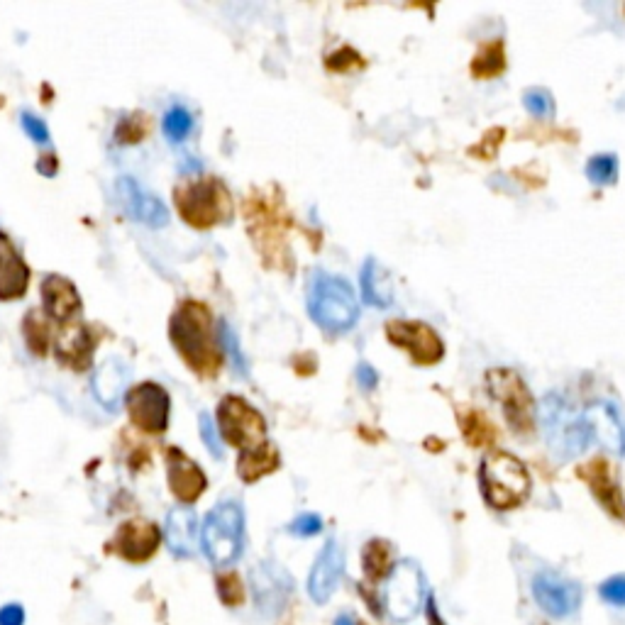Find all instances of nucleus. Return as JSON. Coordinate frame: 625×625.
Instances as JSON below:
<instances>
[{
	"label": "nucleus",
	"instance_id": "obj_1",
	"mask_svg": "<svg viewBox=\"0 0 625 625\" xmlns=\"http://www.w3.org/2000/svg\"><path fill=\"white\" fill-rule=\"evenodd\" d=\"M171 342L181 357L196 372L213 374L218 369V350H215V333L210 325V315L201 303H184L171 318Z\"/></svg>",
	"mask_w": 625,
	"mask_h": 625
},
{
	"label": "nucleus",
	"instance_id": "obj_2",
	"mask_svg": "<svg viewBox=\"0 0 625 625\" xmlns=\"http://www.w3.org/2000/svg\"><path fill=\"white\" fill-rule=\"evenodd\" d=\"M479 484L484 499L499 511L516 508L530 494V474L525 464L503 450L486 452L481 459Z\"/></svg>",
	"mask_w": 625,
	"mask_h": 625
},
{
	"label": "nucleus",
	"instance_id": "obj_3",
	"mask_svg": "<svg viewBox=\"0 0 625 625\" xmlns=\"http://www.w3.org/2000/svg\"><path fill=\"white\" fill-rule=\"evenodd\" d=\"M308 313L325 333H345L359 318V303L352 286L333 274H318L308 293Z\"/></svg>",
	"mask_w": 625,
	"mask_h": 625
},
{
	"label": "nucleus",
	"instance_id": "obj_4",
	"mask_svg": "<svg viewBox=\"0 0 625 625\" xmlns=\"http://www.w3.org/2000/svg\"><path fill=\"white\" fill-rule=\"evenodd\" d=\"M540 423L552 455L574 459L589 447L591 435L586 428L584 413H577L572 403L560 394H550L540 403Z\"/></svg>",
	"mask_w": 625,
	"mask_h": 625
},
{
	"label": "nucleus",
	"instance_id": "obj_5",
	"mask_svg": "<svg viewBox=\"0 0 625 625\" xmlns=\"http://www.w3.org/2000/svg\"><path fill=\"white\" fill-rule=\"evenodd\" d=\"M203 552L215 567H230L245 547V511L237 501H223L206 516L201 530Z\"/></svg>",
	"mask_w": 625,
	"mask_h": 625
},
{
	"label": "nucleus",
	"instance_id": "obj_6",
	"mask_svg": "<svg viewBox=\"0 0 625 625\" xmlns=\"http://www.w3.org/2000/svg\"><path fill=\"white\" fill-rule=\"evenodd\" d=\"M425 599L423 569L413 560H401L386 574L384 611L391 621H411Z\"/></svg>",
	"mask_w": 625,
	"mask_h": 625
},
{
	"label": "nucleus",
	"instance_id": "obj_7",
	"mask_svg": "<svg viewBox=\"0 0 625 625\" xmlns=\"http://www.w3.org/2000/svg\"><path fill=\"white\" fill-rule=\"evenodd\" d=\"M486 386L503 406V416L511 428L516 433H530L535 425V403L521 376L511 369H491L486 374Z\"/></svg>",
	"mask_w": 625,
	"mask_h": 625
},
{
	"label": "nucleus",
	"instance_id": "obj_8",
	"mask_svg": "<svg viewBox=\"0 0 625 625\" xmlns=\"http://www.w3.org/2000/svg\"><path fill=\"white\" fill-rule=\"evenodd\" d=\"M218 425L225 440L240 447L242 452L257 450L267 442V423H264L262 413L252 408L245 398H223L218 408Z\"/></svg>",
	"mask_w": 625,
	"mask_h": 625
},
{
	"label": "nucleus",
	"instance_id": "obj_9",
	"mask_svg": "<svg viewBox=\"0 0 625 625\" xmlns=\"http://www.w3.org/2000/svg\"><path fill=\"white\" fill-rule=\"evenodd\" d=\"M176 201H179L181 215L198 228H210V225L220 223V220L228 218L232 208L228 188L213 179L179 188Z\"/></svg>",
	"mask_w": 625,
	"mask_h": 625
},
{
	"label": "nucleus",
	"instance_id": "obj_10",
	"mask_svg": "<svg viewBox=\"0 0 625 625\" xmlns=\"http://www.w3.org/2000/svg\"><path fill=\"white\" fill-rule=\"evenodd\" d=\"M386 333L394 345L403 347L420 364H435L445 355V345L438 333L418 320H391L386 325Z\"/></svg>",
	"mask_w": 625,
	"mask_h": 625
},
{
	"label": "nucleus",
	"instance_id": "obj_11",
	"mask_svg": "<svg viewBox=\"0 0 625 625\" xmlns=\"http://www.w3.org/2000/svg\"><path fill=\"white\" fill-rule=\"evenodd\" d=\"M533 596L547 616L567 618L579 608L582 589H579V584L560 577V574L540 572L533 579Z\"/></svg>",
	"mask_w": 625,
	"mask_h": 625
},
{
	"label": "nucleus",
	"instance_id": "obj_12",
	"mask_svg": "<svg viewBox=\"0 0 625 625\" xmlns=\"http://www.w3.org/2000/svg\"><path fill=\"white\" fill-rule=\"evenodd\" d=\"M130 418L145 433H164L169 425V394L157 384H142L127 396Z\"/></svg>",
	"mask_w": 625,
	"mask_h": 625
},
{
	"label": "nucleus",
	"instance_id": "obj_13",
	"mask_svg": "<svg viewBox=\"0 0 625 625\" xmlns=\"http://www.w3.org/2000/svg\"><path fill=\"white\" fill-rule=\"evenodd\" d=\"M254 604L267 616H276L291 594V577L274 562H262L250 574Z\"/></svg>",
	"mask_w": 625,
	"mask_h": 625
},
{
	"label": "nucleus",
	"instance_id": "obj_14",
	"mask_svg": "<svg viewBox=\"0 0 625 625\" xmlns=\"http://www.w3.org/2000/svg\"><path fill=\"white\" fill-rule=\"evenodd\" d=\"M118 198L123 203L125 213L132 220H137V223H145L149 228H164L169 223L167 206L154 193H149L145 186L130 179V176H123L118 181Z\"/></svg>",
	"mask_w": 625,
	"mask_h": 625
},
{
	"label": "nucleus",
	"instance_id": "obj_15",
	"mask_svg": "<svg viewBox=\"0 0 625 625\" xmlns=\"http://www.w3.org/2000/svg\"><path fill=\"white\" fill-rule=\"evenodd\" d=\"M342 572H345V552H342L340 542L330 538L325 542L323 550H320L318 560H315L311 569V577H308V594H311L315 604L330 601L337 584H340Z\"/></svg>",
	"mask_w": 625,
	"mask_h": 625
},
{
	"label": "nucleus",
	"instance_id": "obj_16",
	"mask_svg": "<svg viewBox=\"0 0 625 625\" xmlns=\"http://www.w3.org/2000/svg\"><path fill=\"white\" fill-rule=\"evenodd\" d=\"M589 435L606 450L625 455V423L613 403H594L584 411Z\"/></svg>",
	"mask_w": 625,
	"mask_h": 625
},
{
	"label": "nucleus",
	"instance_id": "obj_17",
	"mask_svg": "<svg viewBox=\"0 0 625 625\" xmlns=\"http://www.w3.org/2000/svg\"><path fill=\"white\" fill-rule=\"evenodd\" d=\"M127 384H130V367L125 359L110 357L105 359L101 367L93 374V396L101 403L105 411H118L120 403L127 394Z\"/></svg>",
	"mask_w": 625,
	"mask_h": 625
},
{
	"label": "nucleus",
	"instance_id": "obj_18",
	"mask_svg": "<svg viewBox=\"0 0 625 625\" xmlns=\"http://www.w3.org/2000/svg\"><path fill=\"white\" fill-rule=\"evenodd\" d=\"M167 467L171 491H174L181 501L191 503L203 494V489H206V474H203L201 467H198L196 462H191L184 452H179L176 447L169 450Z\"/></svg>",
	"mask_w": 625,
	"mask_h": 625
},
{
	"label": "nucleus",
	"instance_id": "obj_19",
	"mask_svg": "<svg viewBox=\"0 0 625 625\" xmlns=\"http://www.w3.org/2000/svg\"><path fill=\"white\" fill-rule=\"evenodd\" d=\"M159 547V530L157 525L147 521H130L115 535V550L125 557V560L142 562L154 555Z\"/></svg>",
	"mask_w": 625,
	"mask_h": 625
},
{
	"label": "nucleus",
	"instance_id": "obj_20",
	"mask_svg": "<svg viewBox=\"0 0 625 625\" xmlns=\"http://www.w3.org/2000/svg\"><path fill=\"white\" fill-rule=\"evenodd\" d=\"M164 540H167L171 555L191 557L196 552L198 540L196 511L188 506H179L174 511H169L167 525H164Z\"/></svg>",
	"mask_w": 625,
	"mask_h": 625
},
{
	"label": "nucleus",
	"instance_id": "obj_21",
	"mask_svg": "<svg viewBox=\"0 0 625 625\" xmlns=\"http://www.w3.org/2000/svg\"><path fill=\"white\" fill-rule=\"evenodd\" d=\"M42 301L44 311L52 315V318H57L59 323H66V320L74 318L81 308V298L76 286L59 274L47 276L42 281Z\"/></svg>",
	"mask_w": 625,
	"mask_h": 625
},
{
	"label": "nucleus",
	"instance_id": "obj_22",
	"mask_svg": "<svg viewBox=\"0 0 625 625\" xmlns=\"http://www.w3.org/2000/svg\"><path fill=\"white\" fill-rule=\"evenodd\" d=\"M30 281V269L22 262L13 242L0 232V298H20Z\"/></svg>",
	"mask_w": 625,
	"mask_h": 625
},
{
	"label": "nucleus",
	"instance_id": "obj_23",
	"mask_svg": "<svg viewBox=\"0 0 625 625\" xmlns=\"http://www.w3.org/2000/svg\"><path fill=\"white\" fill-rule=\"evenodd\" d=\"M362 298L374 308H386L394 301V289H391V281L386 276L384 267H381L376 259H367L362 267Z\"/></svg>",
	"mask_w": 625,
	"mask_h": 625
},
{
	"label": "nucleus",
	"instance_id": "obj_24",
	"mask_svg": "<svg viewBox=\"0 0 625 625\" xmlns=\"http://www.w3.org/2000/svg\"><path fill=\"white\" fill-rule=\"evenodd\" d=\"M276 464H279V455H276V447L264 442L262 447L250 452H242L240 462H237V469H240V477L245 481H257L264 474L274 472Z\"/></svg>",
	"mask_w": 625,
	"mask_h": 625
},
{
	"label": "nucleus",
	"instance_id": "obj_25",
	"mask_svg": "<svg viewBox=\"0 0 625 625\" xmlns=\"http://www.w3.org/2000/svg\"><path fill=\"white\" fill-rule=\"evenodd\" d=\"M218 342H220V347H223V350L228 352L232 369H235V372L240 374V376H247V372H250V367H247V359H245V355H242V350H240V340H237L235 330L230 328L228 320H220V323H218Z\"/></svg>",
	"mask_w": 625,
	"mask_h": 625
},
{
	"label": "nucleus",
	"instance_id": "obj_26",
	"mask_svg": "<svg viewBox=\"0 0 625 625\" xmlns=\"http://www.w3.org/2000/svg\"><path fill=\"white\" fill-rule=\"evenodd\" d=\"M586 176H589V181H594V184L599 186L613 184L618 176V159L613 157V154H596V157H591L589 164H586Z\"/></svg>",
	"mask_w": 625,
	"mask_h": 625
},
{
	"label": "nucleus",
	"instance_id": "obj_27",
	"mask_svg": "<svg viewBox=\"0 0 625 625\" xmlns=\"http://www.w3.org/2000/svg\"><path fill=\"white\" fill-rule=\"evenodd\" d=\"M191 130H193L191 113H188L186 108H181V105H174V108H169V113L164 115V132H167L169 140L171 142L186 140L188 132Z\"/></svg>",
	"mask_w": 625,
	"mask_h": 625
},
{
	"label": "nucleus",
	"instance_id": "obj_28",
	"mask_svg": "<svg viewBox=\"0 0 625 625\" xmlns=\"http://www.w3.org/2000/svg\"><path fill=\"white\" fill-rule=\"evenodd\" d=\"M503 69V47L501 42L486 44L484 49L477 54V62H474V71L479 76H494Z\"/></svg>",
	"mask_w": 625,
	"mask_h": 625
},
{
	"label": "nucleus",
	"instance_id": "obj_29",
	"mask_svg": "<svg viewBox=\"0 0 625 625\" xmlns=\"http://www.w3.org/2000/svg\"><path fill=\"white\" fill-rule=\"evenodd\" d=\"M523 103L528 113L535 115V118H550L555 113V101H552L550 91H545V88H528L523 93Z\"/></svg>",
	"mask_w": 625,
	"mask_h": 625
},
{
	"label": "nucleus",
	"instance_id": "obj_30",
	"mask_svg": "<svg viewBox=\"0 0 625 625\" xmlns=\"http://www.w3.org/2000/svg\"><path fill=\"white\" fill-rule=\"evenodd\" d=\"M198 425H201V438L203 442H206L208 452L213 455L215 459H223V438H220V430L218 425H215V420L208 416V413H201V418H198Z\"/></svg>",
	"mask_w": 625,
	"mask_h": 625
},
{
	"label": "nucleus",
	"instance_id": "obj_31",
	"mask_svg": "<svg viewBox=\"0 0 625 625\" xmlns=\"http://www.w3.org/2000/svg\"><path fill=\"white\" fill-rule=\"evenodd\" d=\"M599 594L606 604L625 606V577H611L599 586Z\"/></svg>",
	"mask_w": 625,
	"mask_h": 625
},
{
	"label": "nucleus",
	"instance_id": "obj_32",
	"mask_svg": "<svg viewBox=\"0 0 625 625\" xmlns=\"http://www.w3.org/2000/svg\"><path fill=\"white\" fill-rule=\"evenodd\" d=\"M289 530L298 538H311V535H318L323 530V518L315 516V513H303L289 525Z\"/></svg>",
	"mask_w": 625,
	"mask_h": 625
},
{
	"label": "nucleus",
	"instance_id": "obj_33",
	"mask_svg": "<svg viewBox=\"0 0 625 625\" xmlns=\"http://www.w3.org/2000/svg\"><path fill=\"white\" fill-rule=\"evenodd\" d=\"M20 123L25 127L27 135L32 137V142H37V145H49V130L40 118H35L32 113H22Z\"/></svg>",
	"mask_w": 625,
	"mask_h": 625
},
{
	"label": "nucleus",
	"instance_id": "obj_34",
	"mask_svg": "<svg viewBox=\"0 0 625 625\" xmlns=\"http://www.w3.org/2000/svg\"><path fill=\"white\" fill-rule=\"evenodd\" d=\"M218 589L220 594H223V599L228 601V604H237L242 596V589H240V582H237L235 577H223L218 582Z\"/></svg>",
	"mask_w": 625,
	"mask_h": 625
},
{
	"label": "nucleus",
	"instance_id": "obj_35",
	"mask_svg": "<svg viewBox=\"0 0 625 625\" xmlns=\"http://www.w3.org/2000/svg\"><path fill=\"white\" fill-rule=\"evenodd\" d=\"M0 625H25V611L18 604L0 608Z\"/></svg>",
	"mask_w": 625,
	"mask_h": 625
},
{
	"label": "nucleus",
	"instance_id": "obj_36",
	"mask_svg": "<svg viewBox=\"0 0 625 625\" xmlns=\"http://www.w3.org/2000/svg\"><path fill=\"white\" fill-rule=\"evenodd\" d=\"M357 381H359V386H362V389L372 391V389H376V384H379V374H376V369L372 367V364H359Z\"/></svg>",
	"mask_w": 625,
	"mask_h": 625
},
{
	"label": "nucleus",
	"instance_id": "obj_37",
	"mask_svg": "<svg viewBox=\"0 0 625 625\" xmlns=\"http://www.w3.org/2000/svg\"><path fill=\"white\" fill-rule=\"evenodd\" d=\"M335 625H357L355 618L350 616V613H342V616L335 618Z\"/></svg>",
	"mask_w": 625,
	"mask_h": 625
}]
</instances>
